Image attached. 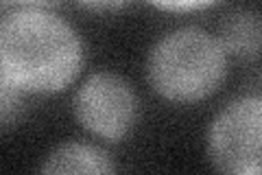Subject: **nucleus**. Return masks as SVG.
Instances as JSON below:
<instances>
[{"mask_svg": "<svg viewBox=\"0 0 262 175\" xmlns=\"http://www.w3.org/2000/svg\"><path fill=\"white\" fill-rule=\"evenodd\" d=\"M210 158L232 175H258L262 169V101L243 96L232 101L210 127Z\"/></svg>", "mask_w": 262, "mask_h": 175, "instance_id": "7ed1b4c3", "label": "nucleus"}, {"mask_svg": "<svg viewBox=\"0 0 262 175\" xmlns=\"http://www.w3.org/2000/svg\"><path fill=\"white\" fill-rule=\"evenodd\" d=\"M225 51L201 29H179L162 37L149 55V81L175 103L201 101L225 77Z\"/></svg>", "mask_w": 262, "mask_h": 175, "instance_id": "f03ea898", "label": "nucleus"}, {"mask_svg": "<svg viewBox=\"0 0 262 175\" xmlns=\"http://www.w3.org/2000/svg\"><path fill=\"white\" fill-rule=\"evenodd\" d=\"M81 68V42L46 9H15L0 20V72L24 94L59 92Z\"/></svg>", "mask_w": 262, "mask_h": 175, "instance_id": "f257e3e1", "label": "nucleus"}, {"mask_svg": "<svg viewBox=\"0 0 262 175\" xmlns=\"http://www.w3.org/2000/svg\"><path fill=\"white\" fill-rule=\"evenodd\" d=\"M149 3L166 11H196L203 7H210L216 0H149Z\"/></svg>", "mask_w": 262, "mask_h": 175, "instance_id": "6e6552de", "label": "nucleus"}, {"mask_svg": "<svg viewBox=\"0 0 262 175\" xmlns=\"http://www.w3.org/2000/svg\"><path fill=\"white\" fill-rule=\"evenodd\" d=\"M88 9H96V11H110V9H118L127 3V0H79Z\"/></svg>", "mask_w": 262, "mask_h": 175, "instance_id": "9d476101", "label": "nucleus"}, {"mask_svg": "<svg viewBox=\"0 0 262 175\" xmlns=\"http://www.w3.org/2000/svg\"><path fill=\"white\" fill-rule=\"evenodd\" d=\"M136 96L125 79L114 72H96L75 96L77 121L94 136L120 140L136 123Z\"/></svg>", "mask_w": 262, "mask_h": 175, "instance_id": "20e7f679", "label": "nucleus"}, {"mask_svg": "<svg viewBox=\"0 0 262 175\" xmlns=\"http://www.w3.org/2000/svg\"><path fill=\"white\" fill-rule=\"evenodd\" d=\"M0 5L11 7V9H51L53 5H57V0H0Z\"/></svg>", "mask_w": 262, "mask_h": 175, "instance_id": "1a4fd4ad", "label": "nucleus"}, {"mask_svg": "<svg viewBox=\"0 0 262 175\" xmlns=\"http://www.w3.org/2000/svg\"><path fill=\"white\" fill-rule=\"evenodd\" d=\"M262 27L256 13L238 11L223 22L221 27V46L225 53H234L238 57H258L260 53Z\"/></svg>", "mask_w": 262, "mask_h": 175, "instance_id": "423d86ee", "label": "nucleus"}, {"mask_svg": "<svg viewBox=\"0 0 262 175\" xmlns=\"http://www.w3.org/2000/svg\"><path fill=\"white\" fill-rule=\"evenodd\" d=\"M24 107V92L0 72V129L18 123Z\"/></svg>", "mask_w": 262, "mask_h": 175, "instance_id": "0eeeda50", "label": "nucleus"}, {"mask_svg": "<svg viewBox=\"0 0 262 175\" xmlns=\"http://www.w3.org/2000/svg\"><path fill=\"white\" fill-rule=\"evenodd\" d=\"M42 171L44 173H112L114 164L101 149L68 143V145H59L46 158Z\"/></svg>", "mask_w": 262, "mask_h": 175, "instance_id": "39448f33", "label": "nucleus"}]
</instances>
